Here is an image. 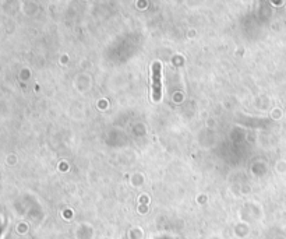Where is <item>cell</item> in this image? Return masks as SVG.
<instances>
[{
	"instance_id": "6da1fadb",
	"label": "cell",
	"mask_w": 286,
	"mask_h": 239,
	"mask_svg": "<svg viewBox=\"0 0 286 239\" xmlns=\"http://www.w3.org/2000/svg\"><path fill=\"white\" fill-rule=\"evenodd\" d=\"M162 65L154 62L151 66V85H152V100L158 102L161 100V88H162Z\"/></svg>"
}]
</instances>
